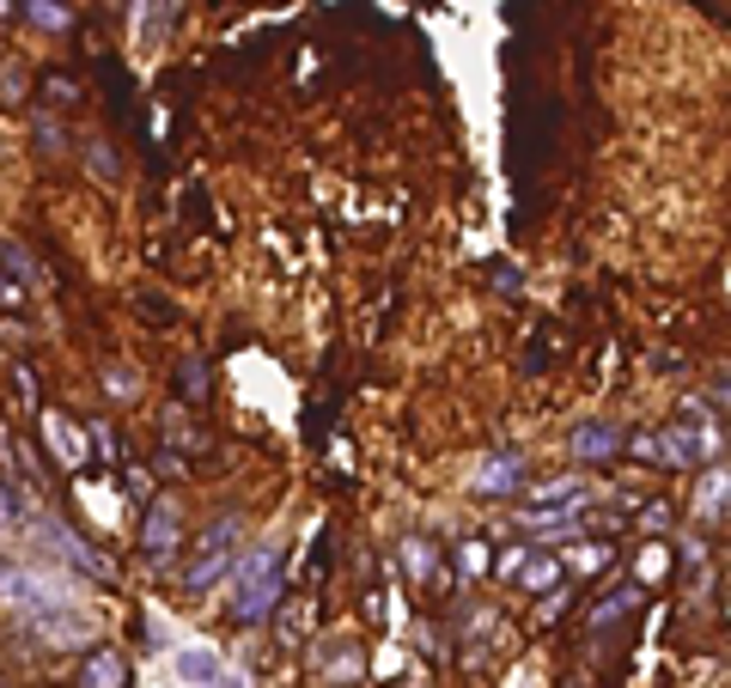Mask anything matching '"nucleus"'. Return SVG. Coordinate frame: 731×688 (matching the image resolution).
Segmentation results:
<instances>
[{
  "mask_svg": "<svg viewBox=\"0 0 731 688\" xmlns=\"http://www.w3.org/2000/svg\"><path fill=\"white\" fill-rule=\"evenodd\" d=\"M274 591H281V554L256 549L251 561H244V573L232 579V609H238V621H263L274 609Z\"/></svg>",
  "mask_w": 731,
  "mask_h": 688,
  "instance_id": "nucleus-1",
  "label": "nucleus"
},
{
  "mask_svg": "<svg viewBox=\"0 0 731 688\" xmlns=\"http://www.w3.org/2000/svg\"><path fill=\"white\" fill-rule=\"evenodd\" d=\"M0 597H7V603H19L25 616H43V609H61V603H68V586H49V579L25 573V567L0 561Z\"/></svg>",
  "mask_w": 731,
  "mask_h": 688,
  "instance_id": "nucleus-2",
  "label": "nucleus"
},
{
  "mask_svg": "<svg viewBox=\"0 0 731 688\" xmlns=\"http://www.w3.org/2000/svg\"><path fill=\"white\" fill-rule=\"evenodd\" d=\"M238 530H244L238 518H220V524L207 530V542H202V561L189 567V591H207L220 573H226V561L238 554Z\"/></svg>",
  "mask_w": 731,
  "mask_h": 688,
  "instance_id": "nucleus-3",
  "label": "nucleus"
},
{
  "mask_svg": "<svg viewBox=\"0 0 731 688\" xmlns=\"http://www.w3.org/2000/svg\"><path fill=\"white\" fill-rule=\"evenodd\" d=\"M37 530H43V542H49V549H56L61 561H74V567H80V573H91V579H104V573H110V561H104L98 549H86V542L74 537L68 524H49V518H43V524H37Z\"/></svg>",
  "mask_w": 731,
  "mask_h": 688,
  "instance_id": "nucleus-4",
  "label": "nucleus"
},
{
  "mask_svg": "<svg viewBox=\"0 0 731 688\" xmlns=\"http://www.w3.org/2000/svg\"><path fill=\"white\" fill-rule=\"evenodd\" d=\"M177 505L165 500H147V554L153 561H165V554H177Z\"/></svg>",
  "mask_w": 731,
  "mask_h": 688,
  "instance_id": "nucleus-5",
  "label": "nucleus"
},
{
  "mask_svg": "<svg viewBox=\"0 0 731 688\" xmlns=\"http://www.w3.org/2000/svg\"><path fill=\"white\" fill-rule=\"evenodd\" d=\"M622 451V433L616 426H579V433H573V458H585V463H597V458H616Z\"/></svg>",
  "mask_w": 731,
  "mask_h": 688,
  "instance_id": "nucleus-6",
  "label": "nucleus"
},
{
  "mask_svg": "<svg viewBox=\"0 0 731 688\" xmlns=\"http://www.w3.org/2000/svg\"><path fill=\"white\" fill-rule=\"evenodd\" d=\"M518 482H525V463L518 458H488L476 475V493H513Z\"/></svg>",
  "mask_w": 731,
  "mask_h": 688,
  "instance_id": "nucleus-7",
  "label": "nucleus"
},
{
  "mask_svg": "<svg viewBox=\"0 0 731 688\" xmlns=\"http://www.w3.org/2000/svg\"><path fill=\"white\" fill-rule=\"evenodd\" d=\"M123 677H128L123 652H91V658H86V670H80V682H86V688H123Z\"/></svg>",
  "mask_w": 731,
  "mask_h": 688,
  "instance_id": "nucleus-8",
  "label": "nucleus"
},
{
  "mask_svg": "<svg viewBox=\"0 0 731 688\" xmlns=\"http://www.w3.org/2000/svg\"><path fill=\"white\" fill-rule=\"evenodd\" d=\"M177 677L189 682V688H207L220 677V658L214 652H177Z\"/></svg>",
  "mask_w": 731,
  "mask_h": 688,
  "instance_id": "nucleus-9",
  "label": "nucleus"
},
{
  "mask_svg": "<svg viewBox=\"0 0 731 688\" xmlns=\"http://www.w3.org/2000/svg\"><path fill=\"white\" fill-rule=\"evenodd\" d=\"M25 12H31V24H43V31H68V19H74L56 0H25Z\"/></svg>",
  "mask_w": 731,
  "mask_h": 688,
  "instance_id": "nucleus-10",
  "label": "nucleus"
},
{
  "mask_svg": "<svg viewBox=\"0 0 731 688\" xmlns=\"http://www.w3.org/2000/svg\"><path fill=\"white\" fill-rule=\"evenodd\" d=\"M537 505H585V482H548L537 488Z\"/></svg>",
  "mask_w": 731,
  "mask_h": 688,
  "instance_id": "nucleus-11",
  "label": "nucleus"
},
{
  "mask_svg": "<svg viewBox=\"0 0 731 688\" xmlns=\"http://www.w3.org/2000/svg\"><path fill=\"white\" fill-rule=\"evenodd\" d=\"M49 433H56V451H61V458H68V463H80V458H86V445H80V433H74V426H68V421H49Z\"/></svg>",
  "mask_w": 731,
  "mask_h": 688,
  "instance_id": "nucleus-12",
  "label": "nucleus"
},
{
  "mask_svg": "<svg viewBox=\"0 0 731 688\" xmlns=\"http://www.w3.org/2000/svg\"><path fill=\"white\" fill-rule=\"evenodd\" d=\"M555 579H561L555 561H530L525 567V591H543V586H555Z\"/></svg>",
  "mask_w": 731,
  "mask_h": 688,
  "instance_id": "nucleus-13",
  "label": "nucleus"
},
{
  "mask_svg": "<svg viewBox=\"0 0 731 688\" xmlns=\"http://www.w3.org/2000/svg\"><path fill=\"white\" fill-rule=\"evenodd\" d=\"M104 384H110V396H123V402L135 396V372H116L110 366V372H104Z\"/></svg>",
  "mask_w": 731,
  "mask_h": 688,
  "instance_id": "nucleus-14",
  "label": "nucleus"
},
{
  "mask_svg": "<svg viewBox=\"0 0 731 688\" xmlns=\"http://www.w3.org/2000/svg\"><path fill=\"white\" fill-rule=\"evenodd\" d=\"M128 493H135V500H153V482L140 470H128Z\"/></svg>",
  "mask_w": 731,
  "mask_h": 688,
  "instance_id": "nucleus-15",
  "label": "nucleus"
},
{
  "mask_svg": "<svg viewBox=\"0 0 731 688\" xmlns=\"http://www.w3.org/2000/svg\"><path fill=\"white\" fill-rule=\"evenodd\" d=\"M207 688H238V682H232V677H214V682H207Z\"/></svg>",
  "mask_w": 731,
  "mask_h": 688,
  "instance_id": "nucleus-16",
  "label": "nucleus"
}]
</instances>
